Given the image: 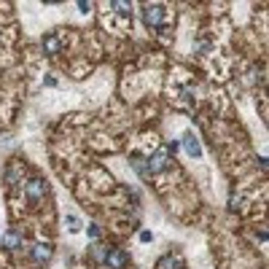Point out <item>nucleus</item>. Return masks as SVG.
Here are the masks:
<instances>
[{
    "label": "nucleus",
    "mask_w": 269,
    "mask_h": 269,
    "mask_svg": "<svg viewBox=\"0 0 269 269\" xmlns=\"http://www.w3.org/2000/svg\"><path fill=\"white\" fill-rule=\"evenodd\" d=\"M148 162V172H151V175H156V172H164V170H167L170 167V148L167 146H164V148H159V151H156L154 156H151V159H146Z\"/></svg>",
    "instance_id": "nucleus-1"
},
{
    "label": "nucleus",
    "mask_w": 269,
    "mask_h": 269,
    "mask_svg": "<svg viewBox=\"0 0 269 269\" xmlns=\"http://www.w3.org/2000/svg\"><path fill=\"white\" fill-rule=\"evenodd\" d=\"M143 19L148 27H162L164 19H167V11L162 9V6H146L143 9Z\"/></svg>",
    "instance_id": "nucleus-2"
},
{
    "label": "nucleus",
    "mask_w": 269,
    "mask_h": 269,
    "mask_svg": "<svg viewBox=\"0 0 269 269\" xmlns=\"http://www.w3.org/2000/svg\"><path fill=\"white\" fill-rule=\"evenodd\" d=\"M46 191H49V186H46V180H41V178H33L25 186V194H27L30 202H41L43 196H46Z\"/></svg>",
    "instance_id": "nucleus-3"
},
{
    "label": "nucleus",
    "mask_w": 269,
    "mask_h": 269,
    "mask_svg": "<svg viewBox=\"0 0 269 269\" xmlns=\"http://www.w3.org/2000/svg\"><path fill=\"white\" fill-rule=\"evenodd\" d=\"M126 264H129V256H126L121 248L108 250V256H105V266H108V269H124Z\"/></svg>",
    "instance_id": "nucleus-4"
},
{
    "label": "nucleus",
    "mask_w": 269,
    "mask_h": 269,
    "mask_svg": "<svg viewBox=\"0 0 269 269\" xmlns=\"http://www.w3.org/2000/svg\"><path fill=\"white\" fill-rule=\"evenodd\" d=\"M62 51V41H59V35H43V54H49V57H57V54Z\"/></svg>",
    "instance_id": "nucleus-5"
},
{
    "label": "nucleus",
    "mask_w": 269,
    "mask_h": 269,
    "mask_svg": "<svg viewBox=\"0 0 269 269\" xmlns=\"http://www.w3.org/2000/svg\"><path fill=\"white\" fill-rule=\"evenodd\" d=\"M19 245H22V232H19V229H9V232L3 234V248L17 250Z\"/></svg>",
    "instance_id": "nucleus-6"
},
{
    "label": "nucleus",
    "mask_w": 269,
    "mask_h": 269,
    "mask_svg": "<svg viewBox=\"0 0 269 269\" xmlns=\"http://www.w3.org/2000/svg\"><path fill=\"white\" fill-rule=\"evenodd\" d=\"M159 269H183V258L178 253H167L159 258Z\"/></svg>",
    "instance_id": "nucleus-7"
},
{
    "label": "nucleus",
    "mask_w": 269,
    "mask_h": 269,
    "mask_svg": "<svg viewBox=\"0 0 269 269\" xmlns=\"http://www.w3.org/2000/svg\"><path fill=\"white\" fill-rule=\"evenodd\" d=\"M33 261L35 264H49L51 261V245H35L33 248Z\"/></svg>",
    "instance_id": "nucleus-8"
},
{
    "label": "nucleus",
    "mask_w": 269,
    "mask_h": 269,
    "mask_svg": "<svg viewBox=\"0 0 269 269\" xmlns=\"http://www.w3.org/2000/svg\"><path fill=\"white\" fill-rule=\"evenodd\" d=\"M183 146H186V151L191 154V156H199V154H202V148H199V143H196L194 134H186V138H183Z\"/></svg>",
    "instance_id": "nucleus-9"
},
{
    "label": "nucleus",
    "mask_w": 269,
    "mask_h": 269,
    "mask_svg": "<svg viewBox=\"0 0 269 269\" xmlns=\"http://www.w3.org/2000/svg\"><path fill=\"white\" fill-rule=\"evenodd\" d=\"M110 9H113L118 17H132V6L124 3V0H113V3H110Z\"/></svg>",
    "instance_id": "nucleus-10"
},
{
    "label": "nucleus",
    "mask_w": 269,
    "mask_h": 269,
    "mask_svg": "<svg viewBox=\"0 0 269 269\" xmlns=\"http://www.w3.org/2000/svg\"><path fill=\"white\" fill-rule=\"evenodd\" d=\"M132 167L138 170L143 178H148V175H151V172H148V162H146V159H140V156H134V159H132Z\"/></svg>",
    "instance_id": "nucleus-11"
},
{
    "label": "nucleus",
    "mask_w": 269,
    "mask_h": 269,
    "mask_svg": "<svg viewBox=\"0 0 269 269\" xmlns=\"http://www.w3.org/2000/svg\"><path fill=\"white\" fill-rule=\"evenodd\" d=\"M105 256H108V248H102V245H94L92 248V258L94 261H102V264H105Z\"/></svg>",
    "instance_id": "nucleus-12"
},
{
    "label": "nucleus",
    "mask_w": 269,
    "mask_h": 269,
    "mask_svg": "<svg viewBox=\"0 0 269 269\" xmlns=\"http://www.w3.org/2000/svg\"><path fill=\"white\" fill-rule=\"evenodd\" d=\"M65 221H68V229H70V232H78V229H81V221H78L76 216H68Z\"/></svg>",
    "instance_id": "nucleus-13"
},
{
    "label": "nucleus",
    "mask_w": 269,
    "mask_h": 269,
    "mask_svg": "<svg viewBox=\"0 0 269 269\" xmlns=\"http://www.w3.org/2000/svg\"><path fill=\"white\" fill-rule=\"evenodd\" d=\"M210 49V43L208 41H199V43H194V51H208Z\"/></svg>",
    "instance_id": "nucleus-14"
},
{
    "label": "nucleus",
    "mask_w": 269,
    "mask_h": 269,
    "mask_svg": "<svg viewBox=\"0 0 269 269\" xmlns=\"http://www.w3.org/2000/svg\"><path fill=\"white\" fill-rule=\"evenodd\" d=\"M89 237H92V240H97V237H100V229H97V226H89Z\"/></svg>",
    "instance_id": "nucleus-15"
},
{
    "label": "nucleus",
    "mask_w": 269,
    "mask_h": 269,
    "mask_svg": "<svg viewBox=\"0 0 269 269\" xmlns=\"http://www.w3.org/2000/svg\"><path fill=\"white\" fill-rule=\"evenodd\" d=\"M78 9H81V11H89V9H92V3H86V0H81V3H78Z\"/></svg>",
    "instance_id": "nucleus-16"
}]
</instances>
